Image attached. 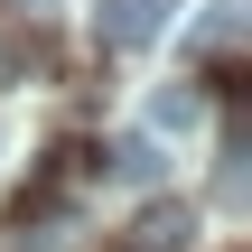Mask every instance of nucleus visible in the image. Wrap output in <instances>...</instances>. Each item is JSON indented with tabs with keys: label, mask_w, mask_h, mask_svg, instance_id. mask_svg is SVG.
<instances>
[{
	"label": "nucleus",
	"mask_w": 252,
	"mask_h": 252,
	"mask_svg": "<svg viewBox=\"0 0 252 252\" xmlns=\"http://www.w3.org/2000/svg\"><path fill=\"white\" fill-rule=\"evenodd\" d=\"M168 9L178 0H103L94 9V37L103 47H150V37H168Z\"/></svg>",
	"instance_id": "1"
},
{
	"label": "nucleus",
	"mask_w": 252,
	"mask_h": 252,
	"mask_svg": "<svg viewBox=\"0 0 252 252\" xmlns=\"http://www.w3.org/2000/svg\"><path fill=\"white\" fill-rule=\"evenodd\" d=\"M159 131H122L112 150H103V178H122V187H159Z\"/></svg>",
	"instance_id": "2"
},
{
	"label": "nucleus",
	"mask_w": 252,
	"mask_h": 252,
	"mask_svg": "<svg viewBox=\"0 0 252 252\" xmlns=\"http://www.w3.org/2000/svg\"><path fill=\"white\" fill-rule=\"evenodd\" d=\"M187 234H196L187 206H150V215L131 224V252H187Z\"/></svg>",
	"instance_id": "3"
},
{
	"label": "nucleus",
	"mask_w": 252,
	"mask_h": 252,
	"mask_svg": "<svg viewBox=\"0 0 252 252\" xmlns=\"http://www.w3.org/2000/svg\"><path fill=\"white\" fill-rule=\"evenodd\" d=\"M196 122H206V94L196 84H159L150 94V131H196Z\"/></svg>",
	"instance_id": "4"
},
{
	"label": "nucleus",
	"mask_w": 252,
	"mask_h": 252,
	"mask_svg": "<svg viewBox=\"0 0 252 252\" xmlns=\"http://www.w3.org/2000/svg\"><path fill=\"white\" fill-rule=\"evenodd\" d=\"M234 37H243V9H234V0H215V9H206V19L187 28V47H206V56H224Z\"/></svg>",
	"instance_id": "5"
},
{
	"label": "nucleus",
	"mask_w": 252,
	"mask_h": 252,
	"mask_svg": "<svg viewBox=\"0 0 252 252\" xmlns=\"http://www.w3.org/2000/svg\"><path fill=\"white\" fill-rule=\"evenodd\" d=\"M37 9H47V0H37Z\"/></svg>",
	"instance_id": "6"
}]
</instances>
